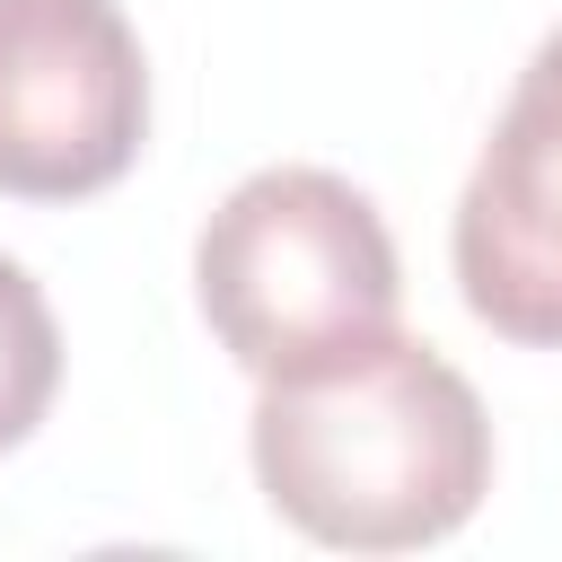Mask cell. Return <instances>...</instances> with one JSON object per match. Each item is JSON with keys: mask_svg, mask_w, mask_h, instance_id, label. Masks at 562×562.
Masks as SVG:
<instances>
[{"mask_svg": "<svg viewBox=\"0 0 562 562\" xmlns=\"http://www.w3.org/2000/svg\"><path fill=\"white\" fill-rule=\"evenodd\" d=\"M255 483L263 501L342 553H413L474 518L492 492L483 395L413 334L342 342L255 395Z\"/></svg>", "mask_w": 562, "mask_h": 562, "instance_id": "obj_1", "label": "cell"}, {"mask_svg": "<svg viewBox=\"0 0 562 562\" xmlns=\"http://www.w3.org/2000/svg\"><path fill=\"white\" fill-rule=\"evenodd\" d=\"M193 290L220 351L255 378H281L342 342L386 334L404 299V263L378 202L351 176L263 167L202 220Z\"/></svg>", "mask_w": 562, "mask_h": 562, "instance_id": "obj_2", "label": "cell"}, {"mask_svg": "<svg viewBox=\"0 0 562 562\" xmlns=\"http://www.w3.org/2000/svg\"><path fill=\"white\" fill-rule=\"evenodd\" d=\"M149 132V61L114 0H0V193H105Z\"/></svg>", "mask_w": 562, "mask_h": 562, "instance_id": "obj_3", "label": "cell"}, {"mask_svg": "<svg viewBox=\"0 0 562 562\" xmlns=\"http://www.w3.org/2000/svg\"><path fill=\"white\" fill-rule=\"evenodd\" d=\"M457 290L465 307L536 351H562V26L527 53L465 193H457Z\"/></svg>", "mask_w": 562, "mask_h": 562, "instance_id": "obj_4", "label": "cell"}, {"mask_svg": "<svg viewBox=\"0 0 562 562\" xmlns=\"http://www.w3.org/2000/svg\"><path fill=\"white\" fill-rule=\"evenodd\" d=\"M53 386H61V325L35 272L0 255V448H18L53 413Z\"/></svg>", "mask_w": 562, "mask_h": 562, "instance_id": "obj_5", "label": "cell"}]
</instances>
